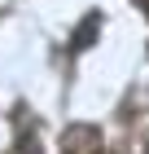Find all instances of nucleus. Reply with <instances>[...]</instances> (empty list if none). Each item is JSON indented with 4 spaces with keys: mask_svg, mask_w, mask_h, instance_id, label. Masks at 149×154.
I'll return each mask as SVG.
<instances>
[{
    "mask_svg": "<svg viewBox=\"0 0 149 154\" xmlns=\"http://www.w3.org/2000/svg\"><path fill=\"white\" fill-rule=\"evenodd\" d=\"M136 5H140V9H145V13H149V0H136Z\"/></svg>",
    "mask_w": 149,
    "mask_h": 154,
    "instance_id": "3",
    "label": "nucleus"
},
{
    "mask_svg": "<svg viewBox=\"0 0 149 154\" xmlns=\"http://www.w3.org/2000/svg\"><path fill=\"white\" fill-rule=\"evenodd\" d=\"M97 35H101V13L92 9L88 18H83V22L75 26V35H70V53H83L88 44H97Z\"/></svg>",
    "mask_w": 149,
    "mask_h": 154,
    "instance_id": "1",
    "label": "nucleus"
},
{
    "mask_svg": "<svg viewBox=\"0 0 149 154\" xmlns=\"http://www.w3.org/2000/svg\"><path fill=\"white\" fill-rule=\"evenodd\" d=\"M145 154H149V145H145Z\"/></svg>",
    "mask_w": 149,
    "mask_h": 154,
    "instance_id": "4",
    "label": "nucleus"
},
{
    "mask_svg": "<svg viewBox=\"0 0 149 154\" xmlns=\"http://www.w3.org/2000/svg\"><path fill=\"white\" fill-rule=\"evenodd\" d=\"M9 154H40V137H35L31 128H22L18 132V145H13Z\"/></svg>",
    "mask_w": 149,
    "mask_h": 154,
    "instance_id": "2",
    "label": "nucleus"
}]
</instances>
